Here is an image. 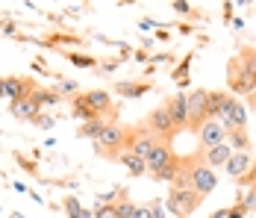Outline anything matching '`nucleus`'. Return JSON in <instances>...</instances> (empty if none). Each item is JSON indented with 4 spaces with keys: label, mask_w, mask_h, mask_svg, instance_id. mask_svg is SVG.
<instances>
[{
    "label": "nucleus",
    "mask_w": 256,
    "mask_h": 218,
    "mask_svg": "<svg viewBox=\"0 0 256 218\" xmlns=\"http://www.w3.org/2000/svg\"><path fill=\"white\" fill-rule=\"evenodd\" d=\"M256 92V80L254 74L244 68V62L238 56H232L227 62V95L232 97H250Z\"/></svg>",
    "instance_id": "obj_1"
},
{
    "label": "nucleus",
    "mask_w": 256,
    "mask_h": 218,
    "mask_svg": "<svg viewBox=\"0 0 256 218\" xmlns=\"http://www.w3.org/2000/svg\"><path fill=\"white\" fill-rule=\"evenodd\" d=\"M94 147L100 150L103 156H118V153H124L130 150V127H121V124H106L100 133V139L94 142Z\"/></svg>",
    "instance_id": "obj_2"
},
{
    "label": "nucleus",
    "mask_w": 256,
    "mask_h": 218,
    "mask_svg": "<svg viewBox=\"0 0 256 218\" xmlns=\"http://www.w3.org/2000/svg\"><path fill=\"white\" fill-rule=\"evenodd\" d=\"M162 203H165V209H168L171 215L192 218V212L204 203V197L194 192V189H174V186H171V192H168V197H165Z\"/></svg>",
    "instance_id": "obj_3"
},
{
    "label": "nucleus",
    "mask_w": 256,
    "mask_h": 218,
    "mask_svg": "<svg viewBox=\"0 0 256 218\" xmlns=\"http://www.w3.org/2000/svg\"><path fill=\"white\" fill-rule=\"evenodd\" d=\"M186 168H188V180H192V189L206 197L209 192H215V186H218V177H215V171L204 165V159H200V153L198 156H188L186 159Z\"/></svg>",
    "instance_id": "obj_4"
},
{
    "label": "nucleus",
    "mask_w": 256,
    "mask_h": 218,
    "mask_svg": "<svg viewBox=\"0 0 256 218\" xmlns=\"http://www.w3.org/2000/svg\"><path fill=\"white\" fill-rule=\"evenodd\" d=\"M80 97H82V103H86L94 115H100V118H106V121H109V115H112V112H121V106H115V103H112V95H109V92H103V89L80 92Z\"/></svg>",
    "instance_id": "obj_5"
},
{
    "label": "nucleus",
    "mask_w": 256,
    "mask_h": 218,
    "mask_svg": "<svg viewBox=\"0 0 256 218\" xmlns=\"http://www.w3.org/2000/svg\"><path fill=\"white\" fill-rule=\"evenodd\" d=\"M144 127H148V133H154L156 139H168V142H171V139L177 136V127H174V121H171V115H168L165 106H156L154 112L148 115Z\"/></svg>",
    "instance_id": "obj_6"
},
{
    "label": "nucleus",
    "mask_w": 256,
    "mask_h": 218,
    "mask_svg": "<svg viewBox=\"0 0 256 218\" xmlns=\"http://www.w3.org/2000/svg\"><path fill=\"white\" fill-rule=\"evenodd\" d=\"M206 97L209 92L206 89H194L186 95V109H188V130H200V124L206 121Z\"/></svg>",
    "instance_id": "obj_7"
},
{
    "label": "nucleus",
    "mask_w": 256,
    "mask_h": 218,
    "mask_svg": "<svg viewBox=\"0 0 256 218\" xmlns=\"http://www.w3.org/2000/svg\"><path fill=\"white\" fill-rule=\"evenodd\" d=\"M174 156H177V153H174V147H171V142H168V139H156L154 147H150V153L144 156V165H148V171H150V174H156V171L165 168Z\"/></svg>",
    "instance_id": "obj_8"
},
{
    "label": "nucleus",
    "mask_w": 256,
    "mask_h": 218,
    "mask_svg": "<svg viewBox=\"0 0 256 218\" xmlns=\"http://www.w3.org/2000/svg\"><path fill=\"white\" fill-rule=\"evenodd\" d=\"M198 139H200V150H209V147L227 142V130H224L218 121H204L200 130H198Z\"/></svg>",
    "instance_id": "obj_9"
},
{
    "label": "nucleus",
    "mask_w": 256,
    "mask_h": 218,
    "mask_svg": "<svg viewBox=\"0 0 256 218\" xmlns=\"http://www.w3.org/2000/svg\"><path fill=\"white\" fill-rule=\"evenodd\" d=\"M162 106L168 109V115H171V121H174V127H177V133L182 130V127H188V109H186V95H182V92L174 95V97H168Z\"/></svg>",
    "instance_id": "obj_10"
},
{
    "label": "nucleus",
    "mask_w": 256,
    "mask_h": 218,
    "mask_svg": "<svg viewBox=\"0 0 256 218\" xmlns=\"http://www.w3.org/2000/svg\"><path fill=\"white\" fill-rule=\"evenodd\" d=\"M250 165H254V153L250 150H236L230 159L224 162V171L230 174L232 180H238V177H244L250 171Z\"/></svg>",
    "instance_id": "obj_11"
},
{
    "label": "nucleus",
    "mask_w": 256,
    "mask_h": 218,
    "mask_svg": "<svg viewBox=\"0 0 256 218\" xmlns=\"http://www.w3.org/2000/svg\"><path fill=\"white\" fill-rule=\"evenodd\" d=\"M232 156V147L227 145V142H221V145L209 147V150H200V159H204V165H209V168H224V162Z\"/></svg>",
    "instance_id": "obj_12"
},
{
    "label": "nucleus",
    "mask_w": 256,
    "mask_h": 218,
    "mask_svg": "<svg viewBox=\"0 0 256 218\" xmlns=\"http://www.w3.org/2000/svg\"><path fill=\"white\" fill-rule=\"evenodd\" d=\"M150 89H154V83H138V80H124V83H115V92H118L121 97H127V100L148 95Z\"/></svg>",
    "instance_id": "obj_13"
},
{
    "label": "nucleus",
    "mask_w": 256,
    "mask_h": 218,
    "mask_svg": "<svg viewBox=\"0 0 256 218\" xmlns=\"http://www.w3.org/2000/svg\"><path fill=\"white\" fill-rule=\"evenodd\" d=\"M115 159H118V162L127 168L130 177H144V174H148V165H144V159H142V156H136V153H130V150L118 153Z\"/></svg>",
    "instance_id": "obj_14"
},
{
    "label": "nucleus",
    "mask_w": 256,
    "mask_h": 218,
    "mask_svg": "<svg viewBox=\"0 0 256 218\" xmlns=\"http://www.w3.org/2000/svg\"><path fill=\"white\" fill-rule=\"evenodd\" d=\"M38 112H42V109H38V106H36L32 100H30V97H21V100H15V103H12V115H15V118L32 121V118H36Z\"/></svg>",
    "instance_id": "obj_15"
},
{
    "label": "nucleus",
    "mask_w": 256,
    "mask_h": 218,
    "mask_svg": "<svg viewBox=\"0 0 256 218\" xmlns=\"http://www.w3.org/2000/svg\"><path fill=\"white\" fill-rule=\"evenodd\" d=\"M188 74H192V53L180 59V65H177V68H174V71H171V80L177 83L180 89H186V86L192 83V77H188Z\"/></svg>",
    "instance_id": "obj_16"
},
{
    "label": "nucleus",
    "mask_w": 256,
    "mask_h": 218,
    "mask_svg": "<svg viewBox=\"0 0 256 218\" xmlns=\"http://www.w3.org/2000/svg\"><path fill=\"white\" fill-rule=\"evenodd\" d=\"M227 145L232 147V153L236 150H250V136H248V127L244 130H227Z\"/></svg>",
    "instance_id": "obj_17"
},
{
    "label": "nucleus",
    "mask_w": 256,
    "mask_h": 218,
    "mask_svg": "<svg viewBox=\"0 0 256 218\" xmlns=\"http://www.w3.org/2000/svg\"><path fill=\"white\" fill-rule=\"evenodd\" d=\"M30 100H32L38 109H44V106H56L62 97H59V92H50V89H36V92L30 95Z\"/></svg>",
    "instance_id": "obj_18"
},
{
    "label": "nucleus",
    "mask_w": 256,
    "mask_h": 218,
    "mask_svg": "<svg viewBox=\"0 0 256 218\" xmlns=\"http://www.w3.org/2000/svg\"><path fill=\"white\" fill-rule=\"evenodd\" d=\"M106 124H109L106 118H94V121H86L82 127H80V139H92V142H98Z\"/></svg>",
    "instance_id": "obj_19"
},
{
    "label": "nucleus",
    "mask_w": 256,
    "mask_h": 218,
    "mask_svg": "<svg viewBox=\"0 0 256 218\" xmlns=\"http://www.w3.org/2000/svg\"><path fill=\"white\" fill-rule=\"evenodd\" d=\"M224 97H227V92H209V97H206V121L218 118V109H221Z\"/></svg>",
    "instance_id": "obj_20"
},
{
    "label": "nucleus",
    "mask_w": 256,
    "mask_h": 218,
    "mask_svg": "<svg viewBox=\"0 0 256 218\" xmlns=\"http://www.w3.org/2000/svg\"><path fill=\"white\" fill-rule=\"evenodd\" d=\"M62 209H65V215H68V218H92V209H82L77 197H65Z\"/></svg>",
    "instance_id": "obj_21"
},
{
    "label": "nucleus",
    "mask_w": 256,
    "mask_h": 218,
    "mask_svg": "<svg viewBox=\"0 0 256 218\" xmlns=\"http://www.w3.org/2000/svg\"><path fill=\"white\" fill-rule=\"evenodd\" d=\"M65 56H68V62L77 65V68H98V59L88 56V53H74V50H68Z\"/></svg>",
    "instance_id": "obj_22"
},
{
    "label": "nucleus",
    "mask_w": 256,
    "mask_h": 218,
    "mask_svg": "<svg viewBox=\"0 0 256 218\" xmlns=\"http://www.w3.org/2000/svg\"><path fill=\"white\" fill-rule=\"evenodd\" d=\"M238 59L244 62V68L254 74V80H256V48H250V45H242V50H238Z\"/></svg>",
    "instance_id": "obj_23"
},
{
    "label": "nucleus",
    "mask_w": 256,
    "mask_h": 218,
    "mask_svg": "<svg viewBox=\"0 0 256 218\" xmlns=\"http://www.w3.org/2000/svg\"><path fill=\"white\" fill-rule=\"evenodd\" d=\"M92 218H118L115 203H98V206H94V212H92Z\"/></svg>",
    "instance_id": "obj_24"
},
{
    "label": "nucleus",
    "mask_w": 256,
    "mask_h": 218,
    "mask_svg": "<svg viewBox=\"0 0 256 218\" xmlns=\"http://www.w3.org/2000/svg\"><path fill=\"white\" fill-rule=\"evenodd\" d=\"M115 212H118V218H132L136 203H132V200H118V203H115Z\"/></svg>",
    "instance_id": "obj_25"
},
{
    "label": "nucleus",
    "mask_w": 256,
    "mask_h": 218,
    "mask_svg": "<svg viewBox=\"0 0 256 218\" xmlns=\"http://www.w3.org/2000/svg\"><path fill=\"white\" fill-rule=\"evenodd\" d=\"M56 92H59V97H62V95H74V97H77L80 95V86L74 83V80H59V89H56Z\"/></svg>",
    "instance_id": "obj_26"
},
{
    "label": "nucleus",
    "mask_w": 256,
    "mask_h": 218,
    "mask_svg": "<svg viewBox=\"0 0 256 218\" xmlns=\"http://www.w3.org/2000/svg\"><path fill=\"white\" fill-rule=\"evenodd\" d=\"M238 203L244 206V212H256V186H250V189H248V194H244Z\"/></svg>",
    "instance_id": "obj_27"
},
{
    "label": "nucleus",
    "mask_w": 256,
    "mask_h": 218,
    "mask_svg": "<svg viewBox=\"0 0 256 218\" xmlns=\"http://www.w3.org/2000/svg\"><path fill=\"white\" fill-rule=\"evenodd\" d=\"M171 6H174V12H177V15H188V18H198L194 6H188V3H182V0H174Z\"/></svg>",
    "instance_id": "obj_28"
},
{
    "label": "nucleus",
    "mask_w": 256,
    "mask_h": 218,
    "mask_svg": "<svg viewBox=\"0 0 256 218\" xmlns=\"http://www.w3.org/2000/svg\"><path fill=\"white\" fill-rule=\"evenodd\" d=\"M236 186H256V162L250 165V171L244 174V177H238V180H232Z\"/></svg>",
    "instance_id": "obj_29"
},
{
    "label": "nucleus",
    "mask_w": 256,
    "mask_h": 218,
    "mask_svg": "<svg viewBox=\"0 0 256 218\" xmlns=\"http://www.w3.org/2000/svg\"><path fill=\"white\" fill-rule=\"evenodd\" d=\"M32 121L38 124V127H42V130H53V115H44V112H38V115H36V118H32Z\"/></svg>",
    "instance_id": "obj_30"
},
{
    "label": "nucleus",
    "mask_w": 256,
    "mask_h": 218,
    "mask_svg": "<svg viewBox=\"0 0 256 218\" xmlns=\"http://www.w3.org/2000/svg\"><path fill=\"white\" fill-rule=\"evenodd\" d=\"M150 62H154V65H168V62H174V56H171V53H154Z\"/></svg>",
    "instance_id": "obj_31"
},
{
    "label": "nucleus",
    "mask_w": 256,
    "mask_h": 218,
    "mask_svg": "<svg viewBox=\"0 0 256 218\" xmlns=\"http://www.w3.org/2000/svg\"><path fill=\"white\" fill-rule=\"evenodd\" d=\"M244 215H248V212H244V206H242V203L236 200V203L230 206V218H244Z\"/></svg>",
    "instance_id": "obj_32"
},
{
    "label": "nucleus",
    "mask_w": 256,
    "mask_h": 218,
    "mask_svg": "<svg viewBox=\"0 0 256 218\" xmlns=\"http://www.w3.org/2000/svg\"><path fill=\"white\" fill-rule=\"evenodd\" d=\"M132 218H154V212H150V206H136Z\"/></svg>",
    "instance_id": "obj_33"
},
{
    "label": "nucleus",
    "mask_w": 256,
    "mask_h": 218,
    "mask_svg": "<svg viewBox=\"0 0 256 218\" xmlns=\"http://www.w3.org/2000/svg\"><path fill=\"white\" fill-rule=\"evenodd\" d=\"M154 39H156V42H168V39H171V36H168V27H156Z\"/></svg>",
    "instance_id": "obj_34"
},
{
    "label": "nucleus",
    "mask_w": 256,
    "mask_h": 218,
    "mask_svg": "<svg viewBox=\"0 0 256 218\" xmlns=\"http://www.w3.org/2000/svg\"><path fill=\"white\" fill-rule=\"evenodd\" d=\"M0 30H3L6 36H15V33H18V27L12 24V21H3V24H0Z\"/></svg>",
    "instance_id": "obj_35"
},
{
    "label": "nucleus",
    "mask_w": 256,
    "mask_h": 218,
    "mask_svg": "<svg viewBox=\"0 0 256 218\" xmlns=\"http://www.w3.org/2000/svg\"><path fill=\"white\" fill-rule=\"evenodd\" d=\"M209 218H230V206H221V209H215Z\"/></svg>",
    "instance_id": "obj_36"
},
{
    "label": "nucleus",
    "mask_w": 256,
    "mask_h": 218,
    "mask_svg": "<svg viewBox=\"0 0 256 218\" xmlns=\"http://www.w3.org/2000/svg\"><path fill=\"white\" fill-rule=\"evenodd\" d=\"M154 21H150V18H142V21H138V30H154Z\"/></svg>",
    "instance_id": "obj_37"
},
{
    "label": "nucleus",
    "mask_w": 256,
    "mask_h": 218,
    "mask_svg": "<svg viewBox=\"0 0 256 218\" xmlns=\"http://www.w3.org/2000/svg\"><path fill=\"white\" fill-rule=\"evenodd\" d=\"M136 62H150V56L144 53V48H142V50H136Z\"/></svg>",
    "instance_id": "obj_38"
},
{
    "label": "nucleus",
    "mask_w": 256,
    "mask_h": 218,
    "mask_svg": "<svg viewBox=\"0 0 256 218\" xmlns=\"http://www.w3.org/2000/svg\"><path fill=\"white\" fill-rule=\"evenodd\" d=\"M248 106H250V109H254V112H256V92H254V95H250V97H248Z\"/></svg>",
    "instance_id": "obj_39"
},
{
    "label": "nucleus",
    "mask_w": 256,
    "mask_h": 218,
    "mask_svg": "<svg viewBox=\"0 0 256 218\" xmlns=\"http://www.w3.org/2000/svg\"><path fill=\"white\" fill-rule=\"evenodd\" d=\"M0 97H3V77H0Z\"/></svg>",
    "instance_id": "obj_40"
},
{
    "label": "nucleus",
    "mask_w": 256,
    "mask_h": 218,
    "mask_svg": "<svg viewBox=\"0 0 256 218\" xmlns=\"http://www.w3.org/2000/svg\"><path fill=\"white\" fill-rule=\"evenodd\" d=\"M0 24H3V21H0Z\"/></svg>",
    "instance_id": "obj_41"
}]
</instances>
